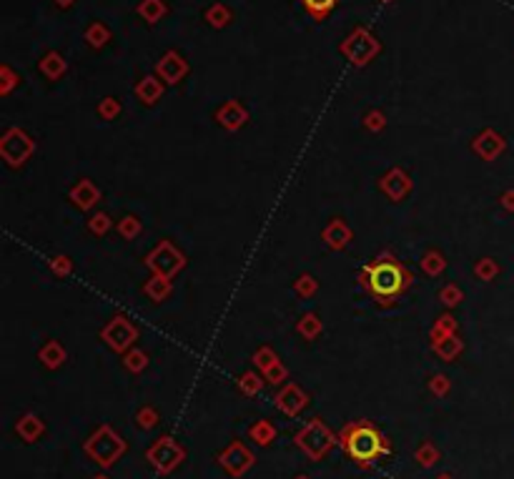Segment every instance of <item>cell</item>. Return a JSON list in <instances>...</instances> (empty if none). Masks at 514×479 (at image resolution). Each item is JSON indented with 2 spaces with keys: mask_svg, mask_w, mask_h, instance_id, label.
I'll return each mask as SVG.
<instances>
[{
  "mask_svg": "<svg viewBox=\"0 0 514 479\" xmlns=\"http://www.w3.org/2000/svg\"><path fill=\"white\" fill-rule=\"evenodd\" d=\"M359 281L369 291V297L381 306H392L399 297L412 289L414 274L392 254H381L369 261L359 274Z\"/></svg>",
  "mask_w": 514,
  "mask_h": 479,
  "instance_id": "1",
  "label": "cell"
},
{
  "mask_svg": "<svg viewBox=\"0 0 514 479\" xmlns=\"http://www.w3.org/2000/svg\"><path fill=\"white\" fill-rule=\"evenodd\" d=\"M339 444L344 447L346 454L359 467H372L377 459L392 452L389 439L372 422H352V424H346L341 429V434H339Z\"/></svg>",
  "mask_w": 514,
  "mask_h": 479,
  "instance_id": "2",
  "label": "cell"
},
{
  "mask_svg": "<svg viewBox=\"0 0 514 479\" xmlns=\"http://www.w3.org/2000/svg\"><path fill=\"white\" fill-rule=\"evenodd\" d=\"M294 442H296V447L301 452L309 454V459L318 462V459H324L326 454L334 449L336 437H334V432L321 422V419H312L301 432H296Z\"/></svg>",
  "mask_w": 514,
  "mask_h": 479,
  "instance_id": "3",
  "label": "cell"
},
{
  "mask_svg": "<svg viewBox=\"0 0 514 479\" xmlns=\"http://www.w3.org/2000/svg\"><path fill=\"white\" fill-rule=\"evenodd\" d=\"M86 452L93 462L101 467H111L118 457L126 454V442L111 429V426H101L95 429L93 437L86 442Z\"/></svg>",
  "mask_w": 514,
  "mask_h": 479,
  "instance_id": "4",
  "label": "cell"
},
{
  "mask_svg": "<svg viewBox=\"0 0 514 479\" xmlns=\"http://www.w3.org/2000/svg\"><path fill=\"white\" fill-rule=\"evenodd\" d=\"M339 50H341L354 66H366V63L372 61L374 55L381 50V43L374 38L372 30L356 28V30H352V35L339 46Z\"/></svg>",
  "mask_w": 514,
  "mask_h": 479,
  "instance_id": "5",
  "label": "cell"
},
{
  "mask_svg": "<svg viewBox=\"0 0 514 479\" xmlns=\"http://www.w3.org/2000/svg\"><path fill=\"white\" fill-rule=\"evenodd\" d=\"M146 457H149V462L153 464V469H158L161 474H169L181 464L186 452H183V447L178 444L173 437H161V439H156V444L151 447Z\"/></svg>",
  "mask_w": 514,
  "mask_h": 479,
  "instance_id": "6",
  "label": "cell"
},
{
  "mask_svg": "<svg viewBox=\"0 0 514 479\" xmlns=\"http://www.w3.org/2000/svg\"><path fill=\"white\" fill-rule=\"evenodd\" d=\"M146 263H149V269L153 271L156 276L169 279V276H173L176 271H181L183 266H186V259H183L181 251H176V246H173V243L161 241L156 249H153L149 256H146Z\"/></svg>",
  "mask_w": 514,
  "mask_h": 479,
  "instance_id": "7",
  "label": "cell"
},
{
  "mask_svg": "<svg viewBox=\"0 0 514 479\" xmlns=\"http://www.w3.org/2000/svg\"><path fill=\"white\" fill-rule=\"evenodd\" d=\"M33 149L35 146H33V141H30V135L21 129H8L6 135H3V141H0V153H3V158H6L10 166L26 163V158L33 153Z\"/></svg>",
  "mask_w": 514,
  "mask_h": 479,
  "instance_id": "8",
  "label": "cell"
},
{
  "mask_svg": "<svg viewBox=\"0 0 514 479\" xmlns=\"http://www.w3.org/2000/svg\"><path fill=\"white\" fill-rule=\"evenodd\" d=\"M101 337H103V341L111 346V349L121 354V351H126L135 341V337H138V329H135L133 321H128L126 317H115V319H111L108 324L103 326Z\"/></svg>",
  "mask_w": 514,
  "mask_h": 479,
  "instance_id": "9",
  "label": "cell"
},
{
  "mask_svg": "<svg viewBox=\"0 0 514 479\" xmlns=\"http://www.w3.org/2000/svg\"><path fill=\"white\" fill-rule=\"evenodd\" d=\"M218 462H221V467H224L231 477H241V474L249 472L251 464H254V454H251L249 447H244L241 442H234V444H229L224 452H221Z\"/></svg>",
  "mask_w": 514,
  "mask_h": 479,
  "instance_id": "10",
  "label": "cell"
},
{
  "mask_svg": "<svg viewBox=\"0 0 514 479\" xmlns=\"http://www.w3.org/2000/svg\"><path fill=\"white\" fill-rule=\"evenodd\" d=\"M156 73L161 75V81L173 86V83L183 81V78L189 75V63H186V58H183L181 53L169 50V53L163 55L161 61L156 63Z\"/></svg>",
  "mask_w": 514,
  "mask_h": 479,
  "instance_id": "11",
  "label": "cell"
},
{
  "mask_svg": "<svg viewBox=\"0 0 514 479\" xmlns=\"http://www.w3.org/2000/svg\"><path fill=\"white\" fill-rule=\"evenodd\" d=\"M274 402H276V406L286 414V417H296V414H301V409L309 404V397H306V392L301 386L289 382V384L276 394Z\"/></svg>",
  "mask_w": 514,
  "mask_h": 479,
  "instance_id": "12",
  "label": "cell"
},
{
  "mask_svg": "<svg viewBox=\"0 0 514 479\" xmlns=\"http://www.w3.org/2000/svg\"><path fill=\"white\" fill-rule=\"evenodd\" d=\"M379 189L392 201H404L409 196V191H412V178H409V173L404 169H392L379 181Z\"/></svg>",
  "mask_w": 514,
  "mask_h": 479,
  "instance_id": "13",
  "label": "cell"
},
{
  "mask_svg": "<svg viewBox=\"0 0 514 479\" xmlns=\"http://www.w3.org/2000/svg\"><path fill=\"white\" fill-rule=\"evenodd\" d=\"M216 121L221 123L226 131H238L246 121H249V111H246L238 101H229L216 111Z\"/></svg>",
  "mask_w": 514,
  "mask_h": 479,
  "instance_id": "14",
  "label": "cell"
},
{
  "mask_svg": "<svg viewBox=\"0 0 514 479\" xmlns=\"http://www.w3.org/2000/svg\"><path fill=\"white\" fill-rule=\"evenodd\" d=\"M321 238H324V243L332 251H341V249H346V243L352 241V229H349L346 221H341V218H332V223L324 229Z\"/></svg>",
  "mask_w": 514,
  "mask_h": 479,
  "instance_id": "15",
  "label": "cell"
},
{
  "mask_svg": "<svg viewBox=\"0 0 514 479\" xmlns=\"http://www.w3.org/2000/svg\"><path fill=\"white\" fill-rule=\"evenodd\" d=\"M70 198H73V203L81 211H88V209H93L95 203H98V198H101V191L95 189L93 181L83 178V181H78L73 189H70Z\"/></svg>",
  "mask_w": 514,
  "mask_h": 479,
  "instance_id": "16",
  "label": "cell"
},
{
  "mask_svg": "<svg viewBox=\"0 0 514 479\" xmlns=\"http://www.w3.org/2000/svg\"><path fill=\"white\" fill-rule=\"evenodd\" d=\"M472 149H474V153H477V156H482V158H489V161H492L494 156L504 149V141H502V138L494 133V131H484V133L477 135V138L472 141Z\"/></svg>",
  "mask_w": 514,
  "mask_h": 479,
  "instance_id": "17",
  "label": "cell"
},
{
  "mask_svg": "<svg viewBox=\"0 0 514 479\" xmlns=\"http://www.w3.org/2000/svg\"><path fill=\"white\" fill-rule=\"evenodd\" d=\"M432 349H434V354H437V357H441L444 361H452V359H457L461 354L464 344H461V339H457L452 334V337L432 339Z\"/></svg>",
  "mask_w": 514,
  "mask_h": 479,
  "instance_id": "18",
  "label": "cell"
},
{
  "mask_svg": "<svg viewBox=\"0 0 514 479\" xmlns=\"http://www.w3.org/2000/svg\"><path fill=\"white\" fill-rule=\"evenodd\" d=\"M135 95H138V101H143L146 106H153V103L163 95L161 81L153 78V75H146V78L138 81V86H135Z\"/></svg>",
  "mask_w": 514,
  "mask_h": 479,
  "instance_id": "19",
  "label": "cell"
},
{
  "mask_svg": "<svg viewBox=\"0 0 514 479\" xmlns=\"http://www.w3.org/2000/svg\"><path fill=\"white\" fill-rule=\"evenodd\" d=\"M38 68H41V73L46 75V78H50V81H58V78L66 73L68 66H66V61H63L61 53L50 50V53H46V58L38 63Z\"/></svg>",
  "mask_w": 514,
  "mask_h": 479,
  "instance_id": "20",
  "label": "cell"
},
{
  "mask_svg": "<svg viewBox=\"0 0 514 479\" xmlns=\"http://www.w3.org/2000/svg\"><path fill=\"white\" fill-rule=\"evenodd\" d=\"M38 359H41L43 364L48 366V369H58V366L66 361V351H63V346L58 344V341H46V346H41V351H38Z\"/></svg>",
  "mask_w": 514,
  "mask_h": 479,
  "instance_id": "21",
  "label": "cell"
},
{
  "mask_svg": "<svg viewBox=\"0 0 514 479\" xmlns=\"http://www.w3.org/2000/svg\"><path fill=\"white\" fill-rule=\"evenodd\" d=\"M166 13H169V6H166L163 0H143L141 6H138V15H141L149 26L158 23Z\"/></svg>",
  "mask_w": 514,
  "mask_h": 479,
  "instance_id": "22",
  "label": "cell"
},
{
  "mask_svg": "<svg viewBox=\"0 0 514 479\" xmlns=\"http://www.w3.org/2000/svg\"><path fill=\"white\" fill-rule=\"evenodd\" d=\"M339 0H301V6H304V10L309 15H312L314 21H326L329 15H332V10L336 8Z\"/></svg>",
  "mask_w": 514,
  "mask_h": 479,
  "instance_id": "23",
  "label": "cell"
},
{
  "mask_svg": "<svg viewBox=\"0 0 514 479\" xmlns=\"http://www.w3.org/2000/svg\"><path fill=\"white\" fill-rule=\"evenodd\" d=\"M15 432L21 434L26 442H35V439L43 434V422L35 414H26V417L18 422V426H15Z\"/></svg>",
  "mask_w": 514,
  "mask_h": 479,
  "instance_id": "24",
  "label": "cell"
},
{
  "mask_svg": "<svg viewBox=\"0 0 514 479\" xmlns=\"http://www.w3.org/2000/svg\"><path fill=\"white\" fill-rule=\"evenodd\" d=\"M419 263H421V269H424L426 274H429V276H439L441 271L447 269V259L441 256V254H439L437 249H429V251H426L424 256H421V261H419Z\"/></svg>",
  "mask_w": 514,
  "mask_h": 479,
  "instance_id": "25",
  "label": "cell"
},
{
  "mask_svg": "<svg viewBox=\"0 0 514 479\" xmlns=\"http://www.w3.org/2000/svg\"><path fill=\"white\" fill-rule=\"evenodd\" d=\"M321 329H324V326H321V319H318L316 314H312V311H309V314H304V317L298 319V324H296V331L304 339H309V341H312V339H316L318 334H321Z\"/></svg>",
  "mask_w": 514,
  "mask_h": 479,
  "instance_id": "26",
  "label": "cell"
},
{
  "mask_svg": "<svg viewBox=\"0 0 514 479\" xmlns=\"http://www.w3.org/2000/svg\"><path fill=\"white\" fill-rule=\"evenodd\" d=\"M249 437L256 442V444L261 447H269L271 442H274V437H276V429H274V424L271 422H266V419H261V422H256V424L249 429Z\"/></svg>",
  "mask_w": 514,
  "mask_h": 479,
  "instance_id": "27",
  "label": "cell"
},
{
  "mask_svg": "<svg viewBox=\"0 0 514 479\" xmlns=\"http://www.w3.org/2000/svg\"><path fill=\"white\" fill-rule=\"evenodd\" d=\"M86 41H88L91 48H103L106 43L111 41V30L103 26L101 21H95V23H91V26L86 28Z\"/></svg>",
  "mask_w": 514,
  "mask_h": 479,
  "instance_id": "28",
  "label": "cell"
},
{
  "mask_svg": "<svg viewBox=\"0 0 514 479\" xmlns=\"http://www.w3.org/2000/svg\"><path fill=\"white\" fill-rule=\"evenodd\" d=\"M206 21H209L213 28H226L231 21H234V13H231L224 3H216V6H211L209 10H206Z\"/></svg>",
  "mask_w": 514,
  "mask_h": 479,
  "instance_id": "29",
  "label": "cell"
},
{
  "mask_svg": "<svg viewBox=\"0 0 514 479\" xmlns=\"http://www.w3.org/2000/svg\"><path fill=\"white\" fill-rule=\"evenodd\" d=\"M143 291H146V294H149L153 301H163V299L171 294V281H169V279H163V276H153L149 283H146V286H143Z\"/></svg>",
  "mask_w": 514,
  "mask_h": 479,
  "instance_id": "30",
  "label": "cell"
},
{
  "mask_svg": "<svg viewBox=\"0 0 514 479\" xmlns=\"http://www.w3.org/2000/svg\"><path fill=\"white\" fill-rule=\"evenodd\" d=\"M457 334V319L452 314H444V317L437 319V324L432 329V339H441V337H452Z\"/></svg>",
  "mask_w": 514,
  "mask_h": 479,
  "instance_id": "31",
  "label": "cell"
},
{
  "mask_svg": "<svg viewBox=\"0 0 514 479\" xmlns=\"http://www.w3.org/2000/svg\"><path fill=\"white\" fill-rule=\"evenodd\" d=\"M261 384H264V382H261V377H258V374H254V371H246L244 377L238 379V389H241L244 394H249V397H254V394L261 392Z\"/></svg>",
  "mask_w": 514,
  "mask_h": 479,
  "instance_id": "32",
  "label": "cell"
},
{
  "mask_svg": "<svg viewBox=\"0 0 514 479\" xmlns=\"http://www.w3.org/2000/svg\"><path fill=\"white\" fill-rule=\"evenodd\" d=\"M294 289H296L298 297H314L318 289V281L312 274H301V276L296 279V283H294Z\"/></svg>",
  "mask_w": 514,
  "mask_h": 479,
  "instance_id": "33",
  "label": "cell"
},
{
  "mask_svg": "<svg viewBox=\"0 0 514 479\" xmlns=\"http://www.w3.org/2000/svg\"><path fill=\"white\" fill-rule=\"evenodd\" d=\"M123 364H126V369H128V371H135V374H138V371H143L146 366H149V357H146V351L133 349L128 357H126V361H123Z\"/></svg>",
  "mask_w": 514,
  "mask_h": 479,
  "instance_id": "34",
  "label": "cell"
},
{
  "mask_svg": "<svg viewBox=\"0 0 514 479\" xmlns=\"http://www.w3.org/2000/svg\"><path fill=\"white\" fill-rule=\"evenodd\" d=\"M437 459H439V452H437V447L429 444V442H424V444L417 449V462L424 467H432L437 464Z\"/></svg>",
  "mask_w": 514,
  "mask_h": 479,
  "instance_id": "35",
  "label": "cell"
},
{
  "mask_svg": "<svg viewBox=\"0 0 514 479\" xmlns=\"http://www.w3.org/2000/svg\"><path fill=\"white\" fill-rule=\"evenodd\" d=\"M276 361H278V357L269 349V346H261V349H258L256 354H254V364H256L258 369H261V374H264V371L269 369L271 364H276Z\"/></svg>",
  "mask_w": 514,
  "mask_h": 479,
  "instance_id": "36",
  "label": "cell"
},
{
  "mask_svg": "<svg viewBox=\"0 0 514 479\" xmlns=\"http://www.w3.org/2000/svg\"><path fill=\"white\" fill-rule=\"evenodd\" d=\"M461 299H464V294H461V289L457 286V283H447V286L439 291V301H441V304H447V306L459 304Z\"/></svg>",
  "mask_w": 514,
  "mask_h": 479,
  "instance_id": "37",
  "label": "cell"
},
{
  "mask_svg": "<svg viewBox=\"0 0 514 479\" xmlns=\"http://www.w3.org/2000/svg\"><path fill=\"white\" fill-rule=\"evenodd\" d=\"M118 231H121V236L126 238H135L138 234H141V221L133 216H126L121 223H118Z\"/></svg>",
  "mask_w": 514,
  "mask_h": 479,
  "instance_id": "38",
  "label": "cell"
},
{
  "mask_svg": "<svg viewBox=\"0 0 514 479\" xmlns=\"http://www.w3.org/2000/svg\"><path fill=\"white\" fill-rule=\"evenodd\" d=\"M98 113H101L106 121H113L115 115L121 113V103L115 101V98H103L101 106H98Z\"/></svg>",
  "mask_w": 514,
  "mask_h": 479,
  "instance_id": "39",
  "label": "cell"
},
{
  "mask_svg": "<svg viewBox=\"0 0 514 479\" xmlns=\"http://www.w3.org/2000/svg\"><path fill=\"white\" fill-rule=\"evenodd\" d=\"M135 419H138V426H143V429H151V426H156L158 414H156V409H151V406H143L141 412L135 414Z\"/></svg>",
  "mask_w": 514,
  "mask_h": 479,
  "instance_id": "40",
  "label": "cell"
},
{
  "mask_svg": "<svg viewBox=\"0 0 514 479\" xmlns=\"http://www.w3.org/2000/svg\"><path fill=\"white\" fill-rule=\"evenodd\" d=\"M266 382H271V384H281L286 379V366L281 364V361H276V364H271L269 369L264 371Z\"/></svg>",
  "mask_w": 514,
  "mask_h": 479,
  "instance_id": "41",
  "label": "cell"
},
{
  "mask_svg": "<svg viewBox=\"0 0 514 479\" xmlns=\"http://www.w3.org/2000/svg\"><path fill=\"white\" fill-rule=\"evenodd\" d=\"M364 126L369 131H381L386 126L384 113H381V111H369V113H366V118H364Z\"/></svg>",
  "mask_w": 514,
  "mask_h": 479,
  "instance_id": "42",
  "label": "cell"
},
{
  "mask_svg": "<svg viewBox=\"0 0 514 479\" xmlns=\"http://www.w3.org/2000/svg\"><path fill=\"white\" fill-rule=\"evenodd\" d=\"M88 226H91V231H93L95 236H101V234H106V231L111 229V218L106 216V214H95V216L88 221Z\"/></svg>",
  "mask_w": 514,
  "mask_h": 479,
  "instance_id": "43",
  "label": "cell"
},
{
  "mask_svg": "<svg viewBox=\"0 0 514 479\" xmlns=\"http://www.w3.org/2000/svg\"><path fill=\"white\" fill-rule=\"evenodd\" d=\"M429 389L434 392V397H444V394L449 392V379L444 377V374H437V377H432V382H429Z\"/></svg>",
  "mask_w": 514,
  "mask_h": 479,
  "instance_id": "44",
  "label": "cell"
},
{
  "mask_svg": "<svg viewBox=\"0 0 514 479\" xmlns=\"http://www.w3.org/2000/svg\"><path fill=\"white\" fill-rule=\"evenodd\" d=\"M494 271H497V266L492 263V259H484V261H479L477 266H474V274L479 279H492Z\"/></svg>",
  "mask_w": 514,
  "mask_h": 479,
  "instance_id": "45",
  "label": "cell"
},
{
  "mask_svg": "<svg viewBox=\"0 0 514 479\" xmlns=\"http://www.w3.org/2000/svg\"><path fill=\"white\" fill-rule=\"evenodd\" d=\"M50 266H53V271H55V274H61V276H66L68 271H70V261H68L66 256L53 259V261H50Z\"/></svg>",
  "mask_w": 514,
  "mask_h": 479,
  "instance_id": "46",
  "label": "cell"
},
{
  "mask_svg": "<svg viewBox=\"0 0 514 479\" xmlns=\"http://www.w3.org/2000/svg\"><path fill=\"white\" fill-rule=\"evenodd\" d=\"M3 78H6V83H3V88H0V91H3V93H10V91H13V86L18 83V78H15L13 71H10L8 66L3 68Z\"/></svg>",
  "mask_w": 514,
  "mask_h": 479,
  "instance_id": "47",
  "label": "cell"
},
{
  "mask_svg": "<svg viewBox=\"0 0 514 479\" xmlns=\"http://www.w3.org/2000/svg\"><path fill=\"white\" fill-rule=\"evenodd\" d=\"M55 3H58V6H63V8H68L70 3H73V0H55Z\"/></svg>",
  "mask_w": 514,
  "mask_h": 479,
  "instance_id": "48",
  "label": "cell"
},
{
  "mask_svg": "<svg viewBox=\"0 0 514 479\" xmlns=\"http://www.w3.org/2000/svg\"><path fill=\"white\" fill-rule=\"evenodd\" d=\"M437 479H454V477H452V474H439Z\"/></svg>",
  "mask_w": 514,
  "mask_h": 479,
  "instance_id": "49",
  "label": "cell"
},
{
  "mask_svg": "<svg viewBox=\"0 0 514 479\" xmlns=\"http://www.w3.org/2000/svg\"><path fill=\"white\" fill-rule=\"evenodd\" d=\"M294 479H309V477H306V474H298V477H294Z\"/></svg>",
  "mask_w": 514,
  "mask_h": 479,
  "instance_id": "50",
  "label": "cell"
},
{
  "mask_svg": "<svg viewBox=\"0 0 514 479\" xmlns=\"http://www.w3.org/2000/svg\"><path fill=\"white\" fill-rule=\"evenodd\" d=\"M93 479H108V477H93Z\"/></svg>",
  "mask_w": 514,
  "mask_h": 479,
  "instance_id": "51",
  "label": "cell"
},
{
  "mask_svg": "<svg viewBox=\"0 0 514 479\" xmlns=\"http://www.w3.org/2000/svg\"><path fill=\"white\" fill-rule=\"evenodd\" d=\"M384 3H389V0H384Z\"/></svg>",
  "mask_w": 514,
  "mask_h": 479,
  "instance_id": "52",
  "label": "cell"
}]
</instances>
